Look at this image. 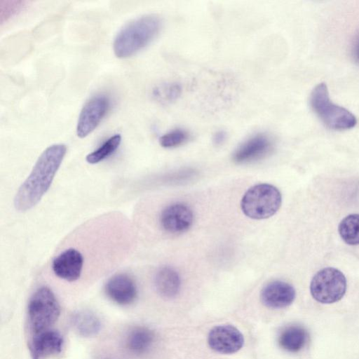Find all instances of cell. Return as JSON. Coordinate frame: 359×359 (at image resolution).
I'll list each match as a JSON object with an SVG mask.
<instances>
[{
	"mask_svg": "<svg viewBox=\"0 0 359 359\" xmlns=\"http://www.w3.org/2000/svg\"><path fill=\"white\" fill-rule=\"evenodd\" d=\"M66 153L64 144H52L41 153L15 196L14 205L18 210H30L39 202L49 189Z\"/></svg>",
	"mask_w": 359,
	"mask_h": 359,
	"instance_id": "1",
	"label": "cell"
},
{
	"mask_svg": "<svg viewBox=\"0 0 359 359\" xmlns=\"http://www.w3.org/2000/svg\"><path fill=\"white\" fill-rule=\"evenodd\" d=\"M162 20L155 14L144 15L127 23L113 42L114 55L118 58L133 56L148 46L158 34Z\"/></svg>",
	"mask_w": 359,
	"mask_h": 359,
	"instance_id": "2",
	"label": "cell"
},
{
	"mask_svg": "<svg viewBox=\"0 0 359 359\" xmlns=\"http://www.w3.org/2000/svg\"><path fill=\"white\" fill-rule=\"evenodd\" d=\"M60 305L54 292L48 287H39L27 306V326L32 334L50 329L60 315Z\"/></svg>",
	"mask_w": 359,
	"mask_h": 359,
	"instance_id": "3",
	"label": "cell"
},
{
	"mask_svg": "<svg viewBox=\"0 0 359 359\" xmlns=\"http://www.w3.org/2000/svg\"><path fill=\"white\" fill-rule=\"evenodd\" d=\"M310 104L318 118L329 128L345 130L353 128L357 120L346 109L333 103L325 83L318 84L310 95Z\"/></svg>",
	"mask_w": 359,
	"mask_h": 359,
	"instance_id": "4",
	"label": "cell"
},
{
	"mask_svg": "<svg viewBox=\"0 0 359 359\" xmlns=\"http://www.w3.org/2000/svg\"><path fill=\"white\" fill-rule=\"evenodd\" d=\"M279 190L269 184H259L250 188L241 202L243 212L252 219H262L273 215L280 207Z\"/></svg>",
	"mask_w": 359,
	"mask_h": 359,
	"instance_id": "5",
	"label": "cell"
},
{
	"mask_svg": "<svg viewBox=\"0 0 359 359\" xmlns=\"http://www.w3.org/2000/svg\"><path fill=\"white\" fill-rule=\"evenodd\" d=\"M346 290V280L341 271L327 267L318 271L313 277L310 291L312 297L322 304L339 301Z\"/></svg>",
	"mask_w": 359,
	"mask_h": 359,
	"instance_id": "6",
	"label": "cell"
},
{
	"mask_svg": "<svg viewBox=\"0 0 359 359\" xmlns=\"http://www.w3.org/2000/svg\"><path fill=\"white\" fill-rule=\"evenodd\" d=\"M109 105V99L105 95L90 97L79 114L76 129L77 136L84 138L96 129L107 114Z\"/></svg>",
	"mask_w": 359,
	"mask_h": 359,
	"instance_id": "7",
	"label": "cell"
},
{
	"mask_svg": "<svg viewBox=\"0 0 359 359\" xmlns=\"http://www.w3.org/2000/svg\"><path fill=\"white\" fill-rule=\"evenodd\" d=\"M85 263L83 254L69 248L61 252L52 262V270L60 279L68 282L77 280L82 274Z\"/></svg>",
	"mask_w": 359,
	"mask_h": 359,
	"instance_id": "8",
	"label": "cell"
},
{
	"mask_svg": "<svg viewBox=\"0 0 359 359\" xmlns=\"http://www.w3.org/2000/svg\"><path fill=\"white\" fill-rule=\"evenodd\" d=\"M64 346V339L60 332L48 329L32 334L29 342L32 359H47L60 354Z\"/></svg>",
	"mask_w": 359,
	"mask_h": 359,
	"instance_id": "9",
	"label": "cell"
},
{
	"mask_svg": "<svg viewBox=\"0 0 359 359\" xmlns=\"http://www.w3.org/2000/svg\"><path fill=\"white\" fill-rule=\"evenodd\" d=\"M208 342L210 347L219 353H233L239 351L244 343L242 333L230 325L214 327L209 332Z\"/></svg>",
	"mask_w": 359,
	"mask_h": 359,
	"instance_id": "10",
	"label": "cell"
},
{
	"mask_svg": "<svg viewBox=\"0 0 359 359\" xmlns=\"http://www.w3.org/2000/svg\"><path fill=\"white\" fill-rule=\"evenodd\" d=\"M273 148L271 137L264 133L251 136L234 151L233 160L238 163H245L259 160L269 154Z\"/></svg>",
	"mask_w": 359,
	"mask_h": 359,
	"instance_id": "11",
	"label": "cell"
},
{
	"mask_svg": "<svg viewBox=\"0 0 359 359\" xmlns=\"http://www.w3.org/2000/svg\"><path fill=\"white\" fill-rule=\"evenodd\" d=\"M194 222L192 210L180 203L167 206L161 213L160 224L167 232L182 233L187 231Z\"/></svg>",
	"mask_w": 359,
	"mask_h": 359,
	"instance_id": "12",
	"label": "cell"
},
{
	"mask_svg": "<svg viewBox=\"0 0 359 359\" xmlns=\"http://www.w3.org/2000/svg\"><path fill=\"white\" fill-rule=\"evenodd\" d=\"M104 291L112 302L121 306L132 304L137 295L134 280L124 273L116 274L110 278L105 284Z\"/></svg>",
	"mask_w": 359,
	"mask_h": 359,
	"instance_id": "13",
	"label": "cell"
},
{
	"mask_svg": "<svg viewBox=\"0 0 359 359\" xmlns=\"http://www.w3.org/2000/svg\"><path fill=\"white\" fill-rule=\"evenodd\" d=\"M294 288L289 283L275 280L267 284L261 292V300L267 307L281 309L290 306L295 299Z\"/></svg>",
	"mask_w": 359,
	"mask_h": 359,
	"instance_id": "14",
	"label": "cell"
},
{
	"mask_svg": "<svg viewBox=\"0 0 359 359\" xmlns=\"http://www.w3.org/2000/svg\"><path fill=\"white\" fill-rule=\"evenodd\" d=\"M155 341L153 330L145 326H136L126 335L124 346L132 355L140 356L148 353Z\"/></svg>",
	"mask_w": 359,
	"mask_h": 359,
	"instance_id": "15",
	"label": "cell"
},
{
	"mask_svg": "<svg viewBox=\"0 0 359 359\" xmlns=\"http://www.w3.org/2000/svg\"><path fill=\"white\" fill-rule=\"evenodd\" d=\"M70 321L74 332L82 337H93L100 332L102 327L99 317L88 310L74 312Z\"/></svg>",
	"mask_w": 359,
	"mask_h": 359,
	"instance_id": "16",
	"label": "cell"
},
{
	"mask_svg": "<svg viewBox=\"0 0 359 359\" xmlns=\"http://www.w3.org/2000/svg\"><path fill=\"white\" fill-rule=\"evenodd\" d=\"M154 285L160 295L166 298H172L180 290V277L172 268L163 266L155 275Z\"/></svg>",
	"mask_w": 359,
	"mask_h": 359,
	"instance_id": "17",
	"label": "cell"
},
{
	"mask_svg": "<svg viewBox=\"0 0 359 359\" xmlns=\"http://www.w3.org/2000/svg\"><path fill=\"white\" fill-rule=\"evenodd\" d=\"M308 334L301 325H292L286 327L278 337L280 346L291 353L299 351L306 343Z\"/></svg>",
	"mask_w": 359,
	"mask_h": 359,
	"instance_id": "18",
	"label": "cell"
},
{
	"mask_svg": "<svg viewBox=\"0 0 359 359\" xmlns=\"http://www.w3.org/2000/svg\"><path fill=\"white\" fill-rule=\"evenodd\" d=\"M338 230L345 243L351 245H359V214H351L344 217Z\"/></svg>",
	"mask_w": 359,
	"mask_h": 359,
	"instance_id": "19",
	"label": "cell"
},
{
	"mask_svg": "<svg viewBox=\"0 0 359 359\" xmlns=\"http://www.w3.org/2000/svg\"><path fill=\"white\" fill-rule=\"evenodd\" d=\"M121 142V135L116 134L107 139L97 149L88 154L86 161L90 164L98 163L113 154Z\"/></svg>",
	"mask_w": 359,
	"mask_h": 359,
	"instance_id": "20",
	"label": "cell"
},
{
	"mask_svg": "<svg viewBox=\"0 0 359 359\" xmlns=\"http://www.w3.org/2000/svg\"><path fill=\"white\" fill-rule=\"evenodd\" d=\"M181 86L176 83H168L158 86L153 90L154 98L162 103H171L180 96Z\"/></svg>",
	"mask_w": 359,
	"mask_h": 359,
	"instance_id": "21",
	"label": "cell"
},
{
	"mask_svg": "<svg viewBox=\"0 0 359 359\" xmlns=\"http://www.w3.org/2000/svg\"><path fill=\"white\" fill-rule=\"evenodd\" d=\"M189 136L186 130L176 128L163 135L159 138V143L164 148H174L184 144Z\"/></svg>",
	"mask_w": 359,
	"mask_h": 359,
	"instance_id": "22",
	"label": "cell"
},
{
	"mask_svg": "<svg viewBox=\"0 0 359 359\" xmlns=\"http://www.w3.org/2000/svg\"><path fill=\"white\" fill-rule=\"evenodd\" d=\"M226 139V133L224 130L217 131L212 137V141L215 145H220L225 142Z\"/></svg>",
	"mask_w": 359,
	"mask_h": 359,
	"instance_id": "23",
	"label": "cell"
},
{
	"mask_svg": "<svg viewBox=\"0 0 359 359\" xmlns=\"http://www.w3.org/2000/svg\"><path fill=\"white\" fill-rule=\"evenodd\" d=\"M352 53L354 59L359 62V34L356 36L353 41L352 47Z\"/></svg>",
	"mask_w": 359,
	"mask_h": 359,
	"instance_id": "24",
	"label": "cell"
}]
</instances>
